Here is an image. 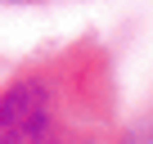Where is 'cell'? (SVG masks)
Here are the masks:
<instances>
[{"mask_svg": "<svg viewBox=\"0 0 153 144\" xmlns=\"http://www.w3.org/2000/svg\"><path fill=\"white\" fill-rule=\"evenodd\" d=\"M54 135V95L45 81L27 77L0 95V144H50Z\"/></svg>", "mask_w": 153, "mask_h": 144, "instance_id": "obj_1", "label": "cell"}]
</instances>
